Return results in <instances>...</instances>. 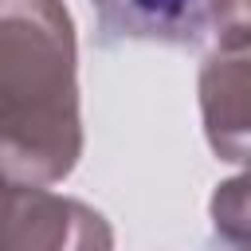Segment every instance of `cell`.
<instances>
[{
    "label": "cell",
    "mask_w": 251,
    "mask_h": 251,
    "mask_svg": "<svg viewBox=\"0 0 251 251\" xmlns=\"http://www.w3.org/2000/svg\"><path fill=\"white\" fill-rule=\"evenodd\" d=\"M82 157L78 47L63 0H0V176L47 188Z\"/></svg>",
    "instance_id": "1"
},
{
    "label": "cell",
    "mask_w": 251,
    "mask_h": 251,
    "mask_svg": "<svg viewBox=\"0 0 251 251\" xmlns=\"http://www.w3.org/2000/svg\"><path fill=\"white\" fill-rule=\"evenodd\" d=\"M0 251H114V227L75 196L0 176Z\"/></svg>",
    "instance_id": "2"
},
{
    "label": "cell",
    "mask_w": 251,
    "mask_h": 251,
    "mask_svg": "<svg viewBox=\"0 0 251 251\" xmlns=\"http://www.w3.org/2000/svg\"><path fill=\"white\" fill-rule=\"evenodd\" d=\"M98 43L196 47L208 35L247 24V0H90Z\"/></svg>",
    "instance_id": "3"
},
{
    "label": "cell",
    "mask_w": 251,
    "mask_h": 251,
    "mask_svg": "<svg viewBox=\"0 0 251 251\" xmlns=\"http://www.w3.org/2000/svg\"><path fill=\"white\" fill-rule=\"evenodd\" d=\"M200 114L204 133L216 157L243 161L247 157V24L227 27L216 43V51L200 67Z\"/></svg>",
    "instance_id": "4"
},
{
    "label": "cell",
    "mask_w": 251,
    "mask_h": 251,
    "mask_svg": "<svg viewBox=\"0 0 251 251\" xmlns=\"http://www.w3.org/2000/svg\"><path fill=\"white\" fill-rule=\"evenodd\" d=\"M247 180L235 176L227 184H220V192L212 196V224H216V235H227L235 247H243V231H247Z\"/></svg>",
    "instance_id": "5"
}]
</instances>
